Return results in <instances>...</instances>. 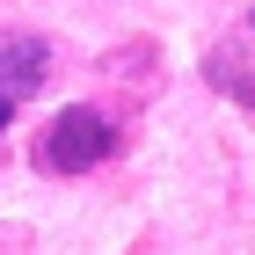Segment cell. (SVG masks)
<instances>
[{
	"label": "cell",
	"instance_id": "cell-5",
	"mask_svg": "<svg viewBox=\"0 0 255 255\" xmlns=\"http://www.w3.org/2000/svg\"><path fill=\"white\" fill-rule=\"evenodd\" d=\"M248 29H255V15H248Z\"/></svg>",
	"mask_w": 255,
	"mask_h": 255
},
{
	"label": "cell",
	"instance_id": "cell-2",
	"mask_svg": "<svg viewBox=\"0 0 255 255\" xmlns=\"http://www.w3.org/2000/svg\"><path fill=\"white\" fill-rule=\"evenodd\" d=\"M44 73H51V51H44V37H29V29H7L0 37V102L15 110V102H29L44 88Z\"/></svg>",
	"mask_w": 255,
	"mask_h": 255
},
{
	"label": "cell",
	"instance_id": "cell-1",
	"mask_svg": "<svg viewBox=\"0 0 255 255\" xmlns=\"http://www.w3.org/2000/svg\"><path fill=\"white\" fill-rule=\"evenodd\" d=\"M110 153H117V124L102 117V110H88V102L59 110V117L37 131V168L44 175H88V168H102Z\"/></svg>",
	"mask_w": 255,
	"mask_h": 255
},
{
	"label": "cell",
	"instance_id": "cell-3",
	"mask_svg": "<svg viewBox=\"0 0 255 255\" xmlns=\"http://www.w3.org/2000/svg\"><path fill=\"white\" fill-rule=\"evenodd\" d=\"M204 73H212L234 102H248V110H255V59H241V44H219L212 59H204Z\"/></svg>",
	"mask_w": 255,
	"mask_h": 255
},
{
	"label": "cell",
	"instance_id": "cell-4",
	"mask_svg": "<svg viewBox=\"0 0 255 255\" xmlns=\"http://www.w3.org/2000/svg\"><path fill=\"white\" fill-rule=\"evenodd\" d=\"M7 117H15V110H7V102H0V131H7Z\"/></svg>",
	"mask_w": 255,
	"mask_h": 255
}]
</instances>
